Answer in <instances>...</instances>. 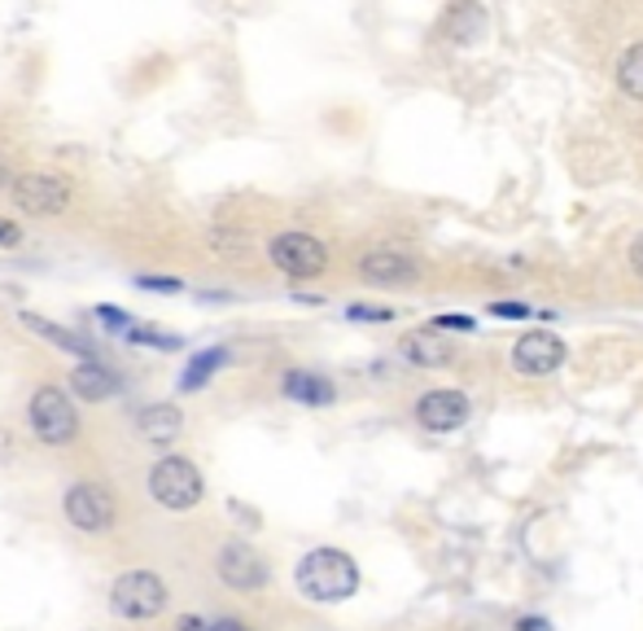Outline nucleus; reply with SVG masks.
Listing matches in <instances>:
<instances>
[{
  "instance_id": "nucleus-6",
  "label": "nucleus",
  "mask_w": 643,
  "mask_h": 631,
  "mask_svg": "<svg viewBox=\"0 0 643 631\" xmlns=\"http://www.w3.org/2000/svg\"><path fill=\"white\" fill-rule=\"evenodd\" d=\"M110 606H115V614H123L132 623L159 619L162 610H166V584H162L154 570H128V575L115 579Z\"/></svg>"
},
{
  "instance_id": "nucleus-23",
  "label": "nucleus",
  "mask_w": 643,
  "mask_h": 631,
  "mask_svg": "<svg viewBox=\"0 0 643 631\" xmlns=\"http://www.w3.org/2000/svg\"><path fill=\"white\" fill-rule=\"evenodd\" d=\"M346 316H350V320H363V325H385V320H394L390 307H363V303H355Z\"/></svg>"
},
{
  "instance_id": "nucleus-27",
  "label": "nucleus",
  "mask_w": 643,
  "mask_h": 631,
  "mask_svg": "<svg viewBox=\"0 0 643 631\" xmlns=\"http://www.w3.org/2000/svg\"><path fill=\"white\" fill-rule=\"evenodd\" d=\"M631 268H635V276H643V232L631 241Z\"/></svg>"
},
{
  "instance_id": "nucleus-15",
  "label": "nucleus",
  "mask_w": 643,
  "mask_h": 631,
  "mask_svg": "<svg viewBox=\"0 0 643 631\" xmlns=\"http://www.w3.org/2000/svg\"><path fill=\"white\" fill-rule=\"evenodd\" d=\"M281 391H285V400H294V404H312V409H324V404L337 400L333 382L320 378V373H307V369L285 373V378H281Z\"/></svg>"
},
{
  "instance_id": "nucleus-9",
  "label": "nucleus",
  "mask_w": 643,
  "mask_h": 631,
  "mask_svg": "<svg viewBox=\"0 0 643 631\" xmlns=\"http://www.w3.org/2000/svg\"><path fill=\"white\" fill-rule=\"evenodd\" d=\"M219 579L237 592H254L268 584V562L250 544H224L219 548Z\"/></svg>"
},
{
  "instance_id": "nucleus-10",
  "label": "nucleus",
  "mask_w": 643,
  "mask_h": 631,
  "mask_svg": "<svg viewBox=\"0 0 643 631\" xmlns=\"http://www.w3.org/2000/svg\"><path fill=\"white\" fill-rule=\"evenodd\" d=\"M416 421H421L425 429H434V434L460 429V425L469 421V395H460V391H429V395H421V404H416Z\"/></svg>"
},
{
  "instance_id": "nucleus-30",
  "label": "nucleus",
  "mask_w": 643,
  "mask_h": 631,
  "mask_svg": "<svg viewBox=\"0 0 643 631\" xmlns=\"http://www.w3.org/2000/svg\"><path fill=\"white\" fill-rule=\"evenodd\" d=\"M516 631H552V628H547L543 619H521V623H516Z\"/></svg>"
},
{
  "instance_id": "nucleus-25",
  "label": "nucleus",
  "mask_w": 643,
  "mask_h": 631,
  "mask_svg": "<svg viewBox=\"0 0 643 631\" xmlns=\"http://www.w3.org/2000/svg\"><path fill=\"white\" fill-rule=\"evenodd\" d=\"M473 325H478L473 316H438L434 320V329H473Z\"/></svg>"
},
{
  "instance_id": "nucleus-14",
  "label": "nucleus",
  "mask_w": 643,
  "mask_h": 631,
  "mask_svg": "<svg viewBox=\"0 0 643 631\" xmlns=\"http://www.w3.org/2000/svg\"><path fill=\"white\" fill-rule=\"evenodd\" d=\"M443 31H447V40H456V44H478L486 31V9L478 0H451V9H447V18H443Z\"/></svg>"
},
{
  "instance_id": "nucleus-19",
  "label": "nucleus",
  "mask_w": 643,
  "mask_h": 631,
  "mask_svg": "<svg viewBox=\"0 0 643 631\" xmlns=\"http://www.w3.org/2000/svg\"><path fill=\"white\" fill-rule=\"evenodd\" d=\"M618 88H622L626 97L643 101V44H631V48L622 53V62H618Z\"/></svg>"
},
{
  "instance_id": "nucleus-26",
  "label": "nucleus",
  "mask_w": 643,
  "mask_h": 631,
  "mask_svg": "<svg viewBox=\"0 0 643 631\" xmlns=\"http://www.w3.org/2000/svg\"><path fill=\"white\" fill-rule=\"evenodd\" d=\"M22 241V228L18 224H9V219H0V246L9 250V246H18Z\"/></svg>"
},
{
  "instance_id": "nucleus-11",
  "label": "nucleus",
  "mask_w": 643,
  "mask_h": 631,
  "mask_svg": "<svg viewBox=\"0 0 643 631\" xmlns=\"http://www.w3.org/2000/svg\"><path fill=\"white\" fill-rule=\"evenodd\" d=\"M359 276L368 285H412L416 281V263L399 250H372L359 259Z\"/></svg>"
},
{
  "instance_id": "nucleus-7",
  "label": "nucleus",
  "mask_w": 643,
  "mask_h": 631,
  "mask_svg": "<svg viewBox=\"0 0 643 631\" xmlns=\"http://www.w3.org/2000/svg\"><path fill=\"white\" fill-rule=\"evenodd\" d=\"M268 259L285 276L312 281V276H320L324 268H328V246H324L320 237H312V232H276L268 241Z\"/></svg>"
},
{
  "instance_id": "nucleus-4",
  "label": "nucleus",
  "mask_w": 643,
  "mask_h": 631,
  "mask_svg": "<svg viewBox=\"0 0 643 631\" xmlns=\"http://www.w3.org/2000/svg\"><path fill=\"white\" fill-rule=\"evenodd\" d=\"M62 513H66V522H70L75 531H84V535H106V531H115V522H119V504H115L110 487H101V482H75V487H66Z\"/></svg>"
},
{
  "instance_id": "nucleus-16",
  "label": "nucleus",
  "mask_w": 643,
  "mask_h": 631,
  "mask_svg": "<svg viewBox=\"0 0 643 631\" xmlns=\"http://www.w3.org/2000/svg\"><path fill=\"white\" fill-rule=\"evenodd\" d=\"M22 325L31 329V334H40L44 342H53L57 351H66V356H79V360H92V347L75 334V329H62V325H53V320H44V316H35V312H22Z\"/></svg>"
},
{
  "instance_id": "nucleus-1",
  "label": "nucleus",
  "mask_w": 643,
  "mask_h": 631,
  "mask_svg": "<svg viewBox=\"0 0 643 631\" xmlns=\"http://www.w3.org/2000/svg\"><path fill=\"white\" fill-rule=\"evenodd\" d=\"M298 588L303 597L320 601V606H337L346 597H355L359 588V566L341 553V548H312L298 562Z\"/></svg>"
},
{
  "instance_id": "nucleus-21",
  "label": "nucleus",
  "mask_w": 643,
  "mask_h": 631,
  "mask_svg": "<svg viewBox=\"0 0 643 631\" xmlns=\"http://www.w3.org/2000/svg\"><path fill=\"white\" fill-rule=\"evenodd\" d=\"M97 320H101L106 329H115V334H128V329H132V316H128L123 307H110V303L97 307Z\"/></svg>"
},
{
  "instance_id": "nucleus-12",
  "label": "nucleus",
  "mask_w": 643,
  "mask_h": 631,
  "mask_svg": "<svg viewBox=\"0 0 643 631\" xmlns=\"http://www.w3.org/2000/svg\"><path fill=\"white\" fill-rule=\"evenodd\" d=\"M70 391H75V400L101 404V400H110V395H119V391H123V378H119L115 369L97 365V360H84V365L70 373Z\"/></svg>"
},
{
  "instance_id": "nucleus-3",
  "label": "nucleus",
  "mask_w": 643,
  "mask_h": 631,
  "mask_svg": "<svg viewBox=\"0 0 643 631\" xmlns=\"http://www.w3.org/2000/svg\"><path fill=\"white\" fill-rule=\"evenodd\" d=\"M201 474H197V465L188 460V456H162L154 460V469H150V496L159 500L162 509H171V513H184V509H193L197 500H201Z\"/></svg>"
},
{
  "instance_id": "nucleus-24",
  "label": "nucleus",
  "mask_w": 643,
  "mask_h": 631,
  "mask_svg": "<svg viewBox=\"0 0 643 631\" xmlns=\"http://www.w3.org/2000/svg\"><path fill=\"white\" fill-rule=\"evenodd\" d=\"M490 316H499V320H525L530 307L525 303H490Z\"/></svg>"
},
{
  "instance_id": "nucleus-2",
  "label": "nucleus",
  "mask_w": 643,
  "mask_h": 631,
  "mask_svg": "<svg viewBox=\"0 0 643 631\" xmlns=\"http://www.w3.org/2000/svg\"><path fill=\"white\" fill-rule=\"evenodd\" d=\"M9 198L26 215L53 219V215H66V207L75 203V185L57 172H22V176L9 181Z\"/></svg>"
},
{
  "instance_id": "nucleus-22",
  "label": "nucleus",
  "mask_w": 643,
  "mask_h": 631,
  "mask_svg": "<svg viewBox=\"0 0 643 631\" xmlns=\"http://www.w3.org/2000/svg\"><path fill=\"white\" fill-rule=\"evenodd\" d=\"M137 285H141V290H150V294H179V290H184V281H179V276H145V272L137 276Z\"/></svg>"
},
{
  "instance_id": "nucleus-17",
  "label": "nucleus",
  "mask_w": 643,
  "mask_h": 631,
  "mask_svg": "<svg viewBox=\"0 0 643 631\" xmlns=\"http://www.w3.org/2000/svg\"><path fill=\"white\" fill-rule=\"evenodd\" d=\"M224 365H228V347H206V351H197V356L184 365V373H179V391H184V395H197Z\"/></svg>"
},
{
  "instance_id": "nucleus-28",
  "label": "nucleus",
  "mask_w": 643,
  "mask_h": 631,
  "mask_svg": "<svg viewBox=\"0 0 643 631\" xmlns=\"http://www.w3.org/2000/svg\"><path fill=\"white\" fill-rule=\"evenodd\" d=\"M175 631H210V623H201L197 614H184V619H179V628H175Z\"/></svg>"
},
{
  "instance_id": "nucleus-20",
  "label": "nucleus",
  "mask_w": 643,
  "mask_h": 631,
  "mask_svg": "<svg viewBox=\"0 0 643 631\" xmlns=\"http://www.w3.org/2000/svg\"><path fill=\"white\" fill-rule=\"evenodd\" d=\"M128 338L132 342H145V347H159V351H179V338H171V334H159V329H128Z\"/></svg>"
},
{
  "instance_id": "nucleus-29",
  "label": "nucleus",
  "mask_w": 643,
  "mask_h": 631,
  "mask_svg": "<svg viewBox=\"0 0 643 631\" xmlns=\"http://www.w3.org/2000/svg\"><path fill=\"white\" fill-rule=\"evenodd\" d=\"M210 631H250V628L237 623V619H219V623H210Z\"/></svg>"
},
{
  "instance_id": "nucleus-31",
  "label": "nucleus",
  "mask_w": 643,
  "mask_h": 631,
  "mask_svg": "<svg viewBox=\"0 0 643 631\" xmlns=\"http://www.w3.org/2000/svg\"><path fill=\"white\" fill-rule=\"evenodd\" d=\"M9 181H13V172H9V167H4V163H0V189H4V185H9Z\"/></svg>"
},
{
  "instance_id": "nucleus-5",
  "label": "nucleus",
  "mask_w": 643,
  "mask_h": 631,
  "mask_svg": "<svg viewBox=\"0 0 643 631\" xmlns=\"http://www.w3.org/2000/svg\"><path fill=\"white\" fill-rule=\"evenodd\" d=\"M26 421H31V434L48 447H66L75 434H79V417H75V404L66 391L57 387H40L26 404Z\"/></svg>"
},
{
  "instance_id": "nucleus-13",
  "label": "nucleus",
  "mask_w": 643,
  "mask_h": 631,
  "mask_svg": "<svg viewBox=\"0 0 643 631\" xmlns=\"http://www.w3.org/2000/svg\"><path fill=\"white\" fill-rule=\"evenodd\" d=\"M137 429H141L145 443H154V447H171V443L179 438V429H184V413H179L175 404H150V409H141Z\"/></svg>"
},
{
  "instance_id": "nucleus-18",
  "label": "nucleus",
  "mask_w": 643,
  "mask_h": 631,
  "mask_svg": "<svg viewBox=\"0 0 643 631\" xmlns=\"http://www.w3.org/2000/svg\"><path fill=\"white\" fill-rule=\"evenodd\" d=\"M399 351H403V360H412V365H421V369H438V365L451 360V347L438 342L434 334H407V338L399 342Z\"/></svg>"
},
{
  "instance_id": "nucleus-8",
  "label": "nucleus",
  "mask_w": 643,
  "mask_h": 631,
  "mask_svg": "<svg viewBox=\"0 0 643 631\" xmlns=\"http://www.w3.org/2000/svg\"><path fill=\"white\" fill-rule=\"evenodd\" d=\"M565 365V342L547 329H534V334H521L516 347H512V369L525 373V378H547Z\"/></svg>"
}]
</instances>
